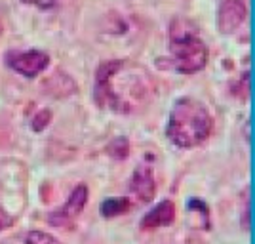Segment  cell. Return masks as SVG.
I'll use <instances>...</instances> for the list:
<instances>
[{
  "label": "cell",
  "instance_id": "cell-11",
  "mask_svg": "<svg viewBox=\"0 0 255 244\" xmlns=\"http://www.w3.org/2000/svg\"><path fill=\"white\" fill-rule=\"evenodd\" d=\"M50 120H52V113L48 111V109H42L36 117L32 118V122H31V128L34 130V132H42L44 128L50 124Z\"/></svg>",
  "mask_w": 255,
  "mask_h": 244
},
{
  "label": "cell",
  "instance_id": "cell-5",
  "mask_svg": "<svg viewBox=\"0 0 255 244\" xmlns=\"http://www.w3.org/2000/svg\"><path fill=\"white\" fill-rule=\"evenodd\" d=\"M6 63L10 65L15 73L23 74L27 78H32L40 74L50 63L48 53L38 52V50H29V52H10L6 55Z\"/></svg>",
  "mask_w": 255,
  "mask_h": 244
},
{
  "label": "cell",
  "instance_id": "cell-1",
  "mask_svg": "<svg viewBox=\"0 0 255 244\" xmlns=\"http://www.w3.org/2000/svg\"><path fill=\"white\" fill-rule=\"evenodd\" d=\"M154 94L150 74L128 59L105 61L97 69L96 99L105 109L120 115L137 111Z\"/></svg>",
  "mask_w": 255,
  "mask_h": 244
},
{
  "label": "cell",
  "instance_id": "cell-3",
  "mask_svg": "<svg viewBox=\"0 0 255 244\" xmlns=\"http://www.w3.org/2000/svg\"><path fill=\"white\" fill-rule=\"evenodd\" d=\"M170 69L181 74H194L208 63V46L196 34L194 25L177 19L170 27Z\"/></svg>",
  "mask_w": 255,
  "mask_h": 244
},
{
  "label": "cell",
  "instance_id": "cell-4",
  "mask_svg": "<svg viewBox=\"0 0 255 244\" xmlns=\"http://www.w3.org/2000/svg\"><path fill=\"white\" fill-rule=\"evenodd\" d=\"M86 202H88V187L86 185H78L73 189V193L69 195V199L59 210H55L50 214V220L53 227H71L75 220L82 214Z\"/></svg>",
  "mask_w": 255,
  "mask_h": 244
},
{
  "label": "cell",
  "instance_id": "cell-8",
  "mask_svg": "<svg viewBox=\"0 0 255 244\" xmlns=\"http://www.w3.org/2000/svg\"><path fill=\"white\" fill-rule=\"evenodd\" d=\"M175 222V204L171 201L158 202L149 214H145L143 222H141V229H160V227H168Z\"/></svg>",
  "mask_w": 255,
  "mask_h": 244
},
{
  "label": "cell",
  "instance_id": "cell-14",
  "mask_svg": "<svg viewBox=\"0 0 255 244\" xmlns=\"http://www.w3.org/2000/svg\"><path fill=\"white\" fill-rule=\"evenodd\" d=\"M242 229L248 231L250 229V201L246 199V208L244 212H242Z\"/></svg>",
  "mask_w": 255,
  "mask_h": 244
},
{
  "label": "cell",
  "instance_id": "cell-10",
  "mask_svg": "<svg viewBox=\"0 0 255 244\" xmlns=\"http://www.w3.org/2000/svg\"><path fill=\"white\" fill-rule=\"evenodd\" d=\"M25 244H61L59 239H55L53 235L44 233V231H31L25 237Z\"/></svg>",
  "mask_w": 255,
  "mask_h": 244
},
{
  "label": "cell",
  "instance_id": "cell-7",
  "mask_svg": "<svg viewBox=\"0 0 255 244\" xmlns=\"http://www.w3.org/2000/svg\"><path fill=\"white\" fill-rule=\"evenodd\" d=\"M129 189L143 202H150L156 197V181H154L152 170L149 166H141L133 172L131 181H129Z\"/></svg>",
  "mask_w": 255,
  "mask_h": 244
},
{
  "label": "cell",
  "instance_id": "cell-9",
  "mask_svg": "<svg viewBox=\"0 0 255 244\" xmlns=\"http://www.w3.org/2000/svg\"><path fill=\"white\" fill-rule=\"evenodd\" d=\"M129 199H124V197H113V199H107V201L101 202L99 210L103 214V218H117L120 214H126L129 210Z\"/></svg>",
  "mask_w": 255,
  "mask_h": 244
},
{
  "label": "cell",
  "instance_id": "cell-15",
  "mask_svg": "<svg viewBox=\"0 0 255 244\" xmlns=\"http://www.w3.org/2000/svg\"><path fill=\"white\" fill-rule=\"evenodd\" d=\"M0 32H2V25H0Z\"/></svg>",
  "mask_w": 255,
  "mask_h": 244
},
{
  "label": "cell",
  "instance_id": "cell-12",
  "mask_svg": "<svg viewBox=\"0 0 255 244\" xmlns=\"http://www.w3.org/2000/svg\"><path fill=\"white\" fill-rule=\"evenodd\" d=\"M13 222H15V218L11 216V214H8L2 206H0V231L2 229H8V227H11L13 225Z\"/></svg>",
  "mask_w": 255,
  "mask_h": 244
},
{
  "label": "cell",
  "instance_id": "cell-13",
  "mask_svg": "<svg viewBox=\"0 0 255 244\" xmlns=\"http://www.w3.org/2000/svg\"><path fill=\"white\" fill-rule=\"evenodd\" d=\"M25 4H31V6H36L40 10H48V8H53L55 6V0H23Z\"/></svg>",
  "mask_w": 255,
  "mask_h": 244
},
{
  "label": "cell",
  "instance_id": "cell-6",
  "mask_svg": "<svg viewBox=\"0 0 255 244\" xmlns=\"http://www.w3.org/2000/svg\"><path fill=\"white\" fill-rule=\"evenodd\" d=\"M248 17V6L244 0H223L219 6V31L223 34L234 32Z\"/></svg>",
  "mask_w": 255,
  "mask_h": 244
},
{
  "label": "cell",
  "instance_id": "cell-2",
  "mask_svg": "<svg viewBox=\"0 0 255 244\" xmlns=\"http://www.w3.org/2000/svg\"><path fill=\"white\" fill-rule=\"evenodd\" d=\"M212 126V115L204 103L194 97H181L173 103L166 134L177 147L192 149L210 138Z\"/></svg>",
  "mask_w": 255,
  "mask_h": 244
}]
</instances>
